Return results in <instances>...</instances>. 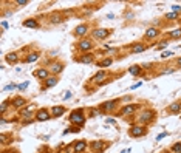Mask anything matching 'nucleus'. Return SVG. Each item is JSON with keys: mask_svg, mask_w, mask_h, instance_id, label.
<instances>
[{"mask_svg": "<svg viewBox=\"0 0 181 153\" xmlns=\"http://www.w3.org/2000/svg\"><path fill=\"white\" fill-rule=\"evenodd\" d=\"M70 121H71L73 124H76V125H82V124L85 122V115H84V111H82V110H75V111H71Z\"/></svg>", "mask_w": 181, "mask_h": 153, "instance_id": "f257e3e1", "label": "nucleus"}, {"mask_svg": "<svg viewBox=\"0 0 181 153\" xmlns=\"http://www.w3.org/2000/svg\"><path fill=\"white\" fill-rule=\"evenodd\" d=\"M111 34V30H107V28H98V30L93 31V39L96 40H104Z\"/></svg>", "mask_w": 181, "mask_h": 153, "instance_id": "f03ea898", "label": "nucleus"}, {"mask_svg": "<svg viewBox=\"0 0 181 153\" xmlns=\"http://www.w3.org/2000/svg\"><path fill=\"white\" fill-rule=\"evenodd\" d=\"M33 74H34L37 79H40V80H46L50 78V70L48 68H39V70H34Z\"/></svg>", "mask_w": 181, "mask_h": 153, "instance_id": "7ed1b4c3", "label": "nucleus"}, {"mask_svg": "<svg viewBox=\"0 0 181 153\" xmlns=\"http://www.w3.org/2000/svg\"><path fill=\"white\" fill-rule=\"evenodd\" d=\"M146 128L143 127V125H135V127H132L130 128V136H133V138H139V136H144L146 135Z\"/></svg>", "mask_w": 181, "mask_h": 153, "instance_id": "20e7f679", "label": "nucleus"}, {"mask_svg": "<svg viewBox=\"0 0 181 153\" xmlns=\"http://www.w3.org/2000/svg\"><path fill=\"white\" fill-rule=\"evenodd\" d=\"M50 117H53V116H51V113L46 108H40L36 113V119L37 121H46V119H50Z\"/></svg>", "mask_w": 181, "mask_h": 153, "instance_id": "39448f33", "label": "nucleus"}, {"mask_svg": "<svg viewBox=\"0 0 181 153\" xmlns=\"http://www.w3.org/2000/svg\"><path fill=\"white\" fill-rule=\"evenodd\" d=\"M77 48H79L80 51H90L91 48H93V44H91L90 39H84V40H80L79 44H77Z\"/></svg>", "mask_w": 181, "mask_h": 153, "instance_id": "423d86ee", "label": "nucleus"}, {"mask_svg": "<svg viewBox=\"0 0 181 153\" xmlns=\"http://www.w3.org/2000/svg\"><path fill=\"white\" fill-rule=\"evenodd\" d=\"M87 31H88V26H87L85 23L77 25L76 30H75V36H76V37H84L85 34H87Z\"/></svg>", "mask_w": 181, "mask_h": 153, "instance_id": "0eeeda50", "label": "nucleus"}, {"mask_svg": "<svg viewBox=\"0 0 181 153\" xmlns=\"http://www.w3.org/2000/svg\"><path fill=\"white\" fill-rule=\"evenodd\" d=\"M153 116H155V113H153L152 110L144 111V113L139 116V121H141V122H144V124H146V122H150V121L153 119Z\"/></svg>", "mask_w": 181, "mask_h": 153, "instance_id": "6e6552de", "label": "nucleus"}, {"mask_svg": "<svg viewBox=\"0 0 181 153\" xmlns=\"http://www.w3.org/2000/svg\"><path fill=\"white\" fill-rule=\"evenodd\" d=\"M116 104H118V101L115 99V101H109V102H104L102 105H101V110L102 111H111V110H115V107H116Z\"/></svg>", "mask_w": 181, "mask_h": 153, "instance_id": "1a4fd4ad", "label": "nucleus"}, {"mask_svg": "<svg viewBox=\"0 0 181 153\" xmlns=\"http://www.w3.org/2000/svg\"><path fill=\"white\" fill-rule=\"evenodd\" d=\"M65 113V107H59V105H54L51 108V116L53 117H59V116H62Z\"/></svg>", "mask_w": 181, "mask_h": 153, "instance_id": "9d476101", "label": "nucleus"}, {"mask_svg": "<svg viewBox=\"0 0 181 153\" xmlns=\"http://www.w3.org/2000/svg\"><path fill=\"white\" fill-rule=\"evenodd\" d=\"M159 30L158 28H149V30L146 31V39H155L156 36H159Z\"/></svg>", "mask_w": 181, "mask_h": 153, "instance_id": "9b49d317", "label": "nucleus"}, {"mask_svg": "<svg viewBox=\"0 0 181 153\" xmlns=\"http://www.w3.org/2000/svg\"><path fill=\"white\" fill-rule=\"evenodd\" d=\"M107 78V71H99L98 74H95L91 78V82H96V83H101V82H104V79Z\"/></svg>", "mask_w": 181, "mask_h": 153, "instance_id": "f8f14e48", "label": "nucleus"}, {"mask_svg": "<svg viewBox=\"0 0 181 153\" xmlns=\"http://www.w3.org/2000/svg\"><path fill=\"white\" fill-rule=\"evenodd\" d=\"M87 149V142L85 141H77L75 144V147H73V152L75 153H80V152H84Z\"/></svg>", "mask_w": 181, "mask_h": 153, "instance_id": "ddd939ff", "label": "nucleus"}, {"mask_svg": "<svg viewBox=\"0 0 181 153\" xmlns=\"http://www.w3.org/2000/svg\"><path fill=\"white\" fill-rule=\"evenodd\" d=\"M91 147H93V150H95V152L102 153V150L107 147V144H104V141H96V142L91 144Z\"/></svg>", "mask_w": 181, "mask_h": 153, "instance_id": "4468645a", "label": "nucleus"}, {"mask_svg": "<svg viewBox=\"0 0 181 153\" xmlns=\"http://www.w3.org/2000/svg\"><path fill=\"white\" fill-rule=\"evenodd\" d=\"M135 111H136V105H135V104H130V105L122 107L121 113H122V115H132V113H135Z\"/></svg>", "mask_w": 181, "mask_h": 153, "instance_id": "2eb2a0df", "label": "nucleus"}, {"mask_svg": "<svg viewBox=\"0 0 181 153\" xmlns=\"http://www.w3.org/2000/svg\"><path fill=\"white\" fill-rule=\"evenodd\" d=\"M6 62L8 64H17L19 62V56H17V53H9V54H6Z\"/></svg>", "mask_w": 181, "mask_h": 153, "instance_id": "dca6fc26", "label": "nucleus"}, {"mask_svg": "<svg viewBox=\"0 0 181 153\" xmlns=\"http://www.w3.org/2000/svg\"><path fill=\"white\" fill-rule=\"evenodd\" d=\"M62 70H64V65H62V64H53V65L50 67V73L59 74V73H62Z\"/></svg>", "mask_w": 181, "mask_h": 153, "instance_id": "f3484780", "label": "nucleus"}, {"mask_svg": "<svg viewBox=\"0 0 181 153\" xmlns=\"http://www.w3.org/2000/svg\"><path fill=\"white\" fill-rule=\"evenodd\" d=\"M56 83H57V78L56 76H50V78L45 80V88H51V87H54Z\"/></svg>", "mask_w": 181, "mask_h": 153, "instance_id": "a211bd4d", "label": "nucleus"}, {"mask_svg": "<svg viewBox=\"0 0 181 153\" xmlns=\"http://www.w3.org/2000/svg\"><path fill=\"white\" fill-rule=\"evenodd\" d=\"M25 104H26V101L23 99V97H14V99H12V105L17 107V108L25 107Z\"/></svg>", "mask_w": 181, "mask_h": 153, "instance_id": "6ab92c4d", "label": "nucleus"}, {"mask_svg": "<svg viewBox=\"0 0 181 153\" xmlns=\"http://www.w3.org/2000/svg\"><path fill=\"white\" fill-rule=\"evenodd\" d=\"M23 26H26V28H37L39 22L36 19H28V20H25V22H23Z\"/></svg>", "mask_w": 181, "mask_h": 153, "instance_id": "aec40b11", "label": "nucleus"}, {"mask_svg": "<svg viewBox=\"0 0 181 153\" xmlns=\"http://www.w3.org/2000/svg\"><path fill=\"white\" fill-rule=\"evenodd\" d=\"M79 60L82 62V64H91V62L95 60V56L90 54V53H87V54H84V57H80Z\"/></svg>", "mask_w": 181, "mask_h": 153, "instance_id": "412c9836", "label": "nucleus"}, {"mask_svg": "<svg viewBox=\"0 0 181 153\" xmlns=\"http://www.w3.org/2000/svg\"><path fill=\"white\" fill-rule=\"evenodd\" d=\"M141 71H143V70H141V67H139V65H133V67H130V68H129V73H130V74H133V76H139V74H141Z\"/></svg>", "mask_w": 181, "mask_h": 153, "instance_id": "4be33fe9", "label": "nucleus"}, {"mask_svg": "<svg viewBox=\"0 0 181 153\" xmlns=\"http://www.w3.org/2000/svg\"><path fill=\"white\" fill-rule=\"evenodd\" d=\"M113 64V59L111 57H107V59H102L98 62V67H110Z\"/></svg>", "mask_w": 181, "mask_h": 153, "instance_id": "5701e85b", "label": "nucleus"}, {"mask_svg": "<svg viewBox=\"0 0 181 153\" xmlns=\"http://www.w3.org/2000/svg\"><path fill=\"white\" fill-rule=\"evenodd\" d=\"M169 37H170V39H180V37H181V28L172 30V31L169 33Z\"/></svg>", "mask_w": 181, "mask_h": 153, "instance_id": "b1692460", "label": "nucleus"}, {"mask_svg": "<svg viewBox=\"0 0 181 153\" xmlns=\"http://www.w3.org/2000/svg\"><path fill=\"white\" fill-rule=\"evenodd\" d=\"M169 111H170V113H180V111H181V105H180L178 102L172 104V105L169 107Z\"/></svg>", "mask_w": 181, "mask_h": 153, "instance_id": "393cba45", "label": "nucleus"}, {"mask_svg": "<svg viewBox=\"0 0 181 153\" xmlns=\"http://www.w3.org/2000/svg\"><path fill=\"white\" fill-rule=\"evenodd\" d=\"M144 50H146V46L143 44H136V45L132 46V53H141V51H144Z\"/></svg>", "mask_w": 181, "mask_h": 153, "instance_id": "a878e982", "label": "nucleus"}, {"mask_svg": "<svg viewBox=\"0 0 181 153\" xmlns=\"http://www.w3.org/2000/svg\"><path fill=\"white\" fill-rule=\"evenodd\" d=\"M37 59H39V53H31V54H28V57L25 59V62H34Z\"/></svg>", "mask_w": 181, "mask_h": 153, "instance_id": "bb28decb", "label": "nucleus"}, {"mask_svg": "<svg viewBox=\"0 0 181 153\" xmlns=\"http://www.w3.org/2000/svg\"><path fill=\"white\" fill-rule=\"evenodd\" d=\"M172 152L173 153H181V142H177L175 145H172Z\"/></svg>", "mask_w": 181, "mask_h": 153, "instance_id": "cd10ccee", "label": "nucleus"}, {"mask_svg": "<svg viewBox=\"0 0 181 153\" xmlns=\"http://www.w3.org/2000/svg\"><path fill=\"white\" fill-rule=\"evenodd\" d=\"M167 20H175L177 17H178V14L177 12H169V14H166V16H164Z\"/></svg>", "mask_w": 181, "mask_h": 153, "instance_id": "c85d7f7f", "label": "nucleus"}, {"mask_svg": "<svg viewBox=\"0 0 181 153\" xmlns=\"http://www.w3.org/2000/svg\"><path fill=\"white\" fill-rule=\"evenodd\" d=\"M167 45H169V40H163V42H161V45H158L156 48H158V50H164Z\"/></svg>", "mask_w": 181, "mask_h": 153, "instance_id": "c756f323", "label": "nucleus"}, {"mask_svg": "<svg viewBox=\"0 0 181 153\" xmlns=\"http://www.w3.org/2000/svg\"><path fill=\"white\" fill-rule=\"evenodd\" d=\"M22 116H25V117H31V116H33V113H31V110H30V108H26V110H23V111H22Z\"/></svg>", "mask_w": 181, "mask_h": 153, "instance_id": "7c9ffc66", "label": "nucleus"}, {"mask_svg": "<svg viewBox=\"0 0 181 153\" xmlns=\"http://www.w3.org/2000/svg\"><path fill=\"white\" fill-rule=\"evenodd\" d=\"M16 87H19V85H16V83H9V85H6V87L3 88V91H9V90H14Z\"/></svg>", "mask_w": 181, "mask_h": 153, "instance_id": "2f4dec72", "label": "nucleus"}, {"mask_svg": "<svg viewBox=\"0 0 181 153\" xmlns=\"http://www.w3.org/2000/svg\"><path fill=\"white\" fill-rule=\"evenodd\" d=\"M170 56H173V53H172V51H166V53L161 54V57H163V59H167V57H170Z\"/></svg>", "mask_w": 181, "mask_h": 153, "instance_id": "473e14b6", "label": "nucleus"}, {"mask_svg": "<svg viewBox=\"0 0 181 153\" xmlns=\"http://www.w3.org/2000/svg\"><path fill=\"white\" fill-rule=\"evenodd\" d=\"M28 85H30V82H23V83H20V85H19L17 88H19V90H25Z\"/></svg>", "mask_w": 181, "mask_h": 153, "instance_id": "72a5a7b5", "label": "nucleus"}, {"mask_svg": "<svg viewBox=\"0 0 181 153\" xmlns=\"http://www.w3.org/2000/svg\"><path fill=\"white\" fill-rule=\"evenodd\" d=\"M172 11H173V12L181 11V6H180V5H172Z\"/></svg>", "mask_w": 181, "mask_h": 153, "instance_id": "f704fd0d", "label": "nucleus"}, {"mask_svg": "<svg viewBox=\"0 0 181 153\" xmlns=\"http://www.w3.org/2000/svg\"><path fill=\"white\" fill-rule=\"evenodd\" d=\"M175 71V68H167V70H164V71H161V74H169V73H173Z\"/></svg>", "mask_w": 181, "mask_h": 153, "instance_id": "c9c22d12", "label": "nucleus"}, {"mask_svg": "<svg viewBox=\"0 0 181 153\" xmlns=\"http://www.w3.org/2000/svg\"><path fill=\"white\" fill-rule=\"evenodd\" d=\"M71 96H73V93H71V91H65V96H64V101H68V99H70Z\"/></svg>", "mask_w": 181, "mask_h": 153, "instance_id": "e433bc0d", "label": "nucleus"}, {"mask_svg": "<svg viewBox=\"0 0 181 153\" xmlns=\"http://www.w3.org/2000/svg\"><path fill=\"white\" fill-rule=\"evenodd\" d=\"M16 3L20 5V6H25V5H28V0H17Z\"/></svg>", "mask_w": 181, "mask_h": 153, "instance_id": "4c0bfd02", "label": "nucleus"}, {"mask_svg": "<svg viewBox=\"0 0 181 153\" xmlns=\"http://www.w3.org/2000/svg\"><path fill=\"white\" fill-rule=\"evenodd\" d=\"M166 136H167V133L164 131V133H161V135H158V136H156V141H161V139H163V138H166Z\"/></svg>", "mask_w": 181, "mask_h": 153, "instance_id": "58836bf2", "label": "nucleus"}, {"mask_svg": "<svg viewBox=\"0 0 181 153\" xmlns=\"http://www.w3.org/2000/svg\"><path fill=\"white\" fill-rule=\"evenodd\" d=\"M60 20H62V19H59V17H53V19H51V22H53V23H57V22H60Z\"/></svg>", "mask_w": 181, "mask_h": 153, "instance_id": "ea45409f", "label": "nucleus"}, {"mask_svg": "<svg viewBox=\"0 0 181 153\" xmlns=\"http://www.w3.org/2000/svg\"><path fill=\"white\" fill-rule=\"evenodd\" d=\"M141 83H143V82H138V83H135V85H132V90H135V88L141 87Z\"/></svg>", "mask_w": 181, "mask_h": 153, "instance_id": "a19ab883", "label": "nucleus"}, {"mask_svg": "<svg viewBox=\"0 0 181 153\" xmlns=\"http://www.w3.org/2000/svg\"><path fill=\"white\" fill-rule=\"evenodd\" d=\"M2 28H3V30H6V28H8V23H6L5 20H3V22H2Z\"/></svg>", "mask_w": 181, "mask_h": 153, "instance_id": "79ce46f5", "label": "nucleus"}, {"mask_svg": "<svg viewBox=\"0 0 181 153\" xmlns=\"http://www.w3.org/2000/svg\"><path fill=\"white\" fill-rule=\"evenodd\" d=\"M177 65H178V67H181V57H180V59L177 60Z\"/></svg>", "mask_w": 181, "mask_h": 153, "instance_id": "37998d69", "label": "nucleus"}]
</instances>
